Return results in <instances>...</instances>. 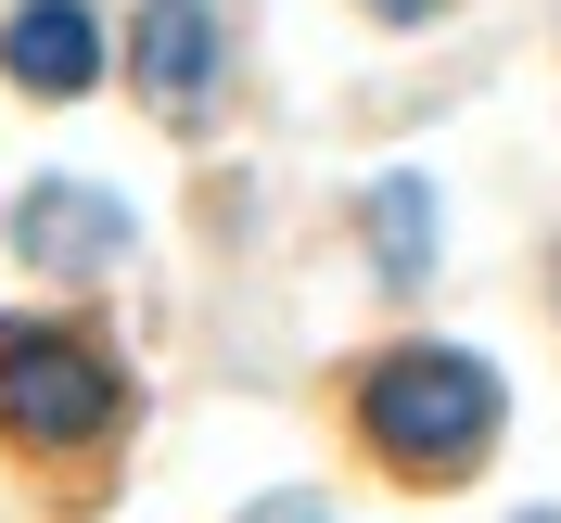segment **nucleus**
<instances>
[{"mask_svg": "<svg viewBox=\"0 0 561 523\" xmlns=\"http://www.w3.org/2000/svg\"><path fill=\"white\" fill-rule=\"evenodd\" d=\"M0 421L26 447H77L115 421V357L90 332H51V319H0Z\"/></svg>", "mask_w": 561, "mask_h": 523, "instance_id": "2", "label": "nucleus"}, {"mask_svg": "<svg viewBox=\"0 0 561 523\" xmlns=\"http://www.w3.org/2000/svg\"><path fill=\"white\" fill-rule=\"evenodd\" d=\"M370 13H396V26H409V13H434V0H370Z\"/></svg>", "mask_w": 561, "mask_h": 523, "instance_id": "7", "label": "nucleus"}, {"mask_svg": "<svg viewBox=\"0 0 561 523\" xmlns=\"http://www.w3.org/2000/svg\"><path fill=\"white\" fill-rule=\"evenodd\" d=\"M13 243H26L51 281H103L115 255H128V205L90 192V179H38L26 205H13Z\"/></svg>", "mask_w": 561, "mask_h": 523, "instance_id": "4", "label": "nucleus"}, {"mask_svg": "<svg viewBox=\"0 0 561 523\" xmlns=\"http://www.w3.org/2000/svg\"><path fill=\"white\" fill-rule=\"evenodd\" d=\"M0 65H13V90H38V103H77V90L103 77V26H90V0H26V13L0 26Z\"/></svg>", "mask_w": 561, "mask_h": 523, "instance_id": "5", "label": "nucleus"}, {"mask_svg": "<svg viewBox=\"0 0 561 523\" xmlns=\"http://www.w3.org/2000/svg\"><path fill=\"white\" fill-rule=\"evenodd\" d=\"M128 77H140V103L167 115V128H205V115H217V77H230L217 0H140V13H128Z\"/></svg>", "mask_w": 561, "mask_h": 523, "instance_id": "3", "label": "nucleus"}, {"mask_svg": "<svg viewBox=\"0 0 561 523\" xmlns=\"http://www.w3.org/2000/svg\"><path fill=\"white\" fill-rule=\"evenodd\" d=\"M370 230H383V281H421V230H434V205H421V179H383V192H370Z\"/></svg>", "mask_w": 561, "mask_h": 523, "instance_id": "6", "label": "nucleus"}, {"mask_svg": "<svg viewBox=\"0 0 561 523\" xmlns=\"http://www.w3.org/2000/svg\"><path fill=\"white\" fill-rule=\"evenodd\" d=\"M357 434L396 459V473H421V486H459V473H485L497 447V371L459 345H396L370 384H357Z\"/></svg>", "mask_w": 561, "mask_h": 523, "instance_id": "1", "label": "nucleus"}]
</instances>
